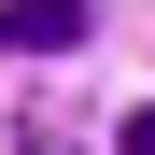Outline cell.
Segmentation results:
<instances>
[{
	"label": "cell",
	"instance_id": "cell-1",
	"mask_svg": "<svg viewBox=\"0 0 155 155\" xmlns=\"http://www.w3.org/2000/svg\"><path fill=\"white\" fill-rule=\"evenodd\" d=\"M0 42H14V57H57V42H85V0H14Z\"/></svg>",
	"mask_w": 155,
	"mask_h": 155
},
{
	"label": "cell",
	"instance_id": "cell-2",
	"mask_svg": "<svg viewBox=\"0 0 155 155\" xmlns=\"http://www.w3.org/2000/svg\"><path fill=\"white\" fill-rule=\"evenodd\" d=\"M113 155H155V113H127V127H113Z\"/></svg>",
	"mask_w": 155,
	"mask_h": 155
}]
</instances>
